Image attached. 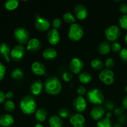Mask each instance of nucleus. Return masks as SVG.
<instances>
[{
	"instance_id": "obj_1",
	"label": "nucleus",
	"mask_w": 127,
	"mask_h": 127,
	"mask_svg": "<svg viewBox=\"0 0 127 127\" xmlns=\"http://www.w3.org/2000/svg\"><path fill=\"white\" fill-rule=\"evenodd\" d=\"M37 103L31 95L23 97L20 101V108L22 112L26 115H31L35 112Z\"/></svg>"
},
{
	"instance_id": "obj_2",
	"label": "nucleus",
	"mask_w": 127,
	"mask_h": 127,
	"mask_svg": "<svg viewBox=\"0 0 127 127\" xmlns=\"http://www.w3.org/2000/svg\"><path fill=\"white\" fill-rule=\"evenodd\" d=\"M45 89L50 95H57L62 91V86L58 78L55 76L49 77L46 79L44 84Z\"/></svg>"
},
{
	"instance_id": "obj_3",
	"label": "nucleus",
	"mask_w": 127,
	"mask_h": 127,
	"mask_svg": "<svg viewBox=\"0 0 127 127\" xmlns=\"http://www.w3.org/2000/svg\"><path fill=\"white\" fill-rule=\"evenodd\" d=\"M86 97L88 100L92 104L100 105L104 102V94L101 91L97 88L92 89L89 91L87 93Z\"/></svg>"
},
{
	"instance_id": "obj_4",
	"label": "nucleus",
	"mask_w": 127,
	"mask_h": 127,
	"mask_svg": "<svg viewBox=\"0 0 127 127\" xmlns=\"http://www.w3.org/2000/svg\"><path fill=\"white\" fill-rule=\"evenodd\" d=\"M84 35V31L80 24L77 23L72 24L69 27L68 35L69 39L76 42L79 40Z\"/></svg>"
},
{
	"instance_id": "obj_5",
	"label": "nucleus",
	"mask_w": 127,
	"mask_h": 127,
	"mask_svg": "<svg viewBox=\"0 0 127 127\" xmlns=\"http://www.w3.org/2000/svg\"><path fill=\"white\" fill-rule=\"evenodd\" d=\"M14 36L20 45L25 44L29 40L30 33L24 27H17L14 31Z\"/></svg>"
},
{
	"instance_id": "obj_6",
	"label": "nucleus",
	"mask_w": 127,
	"mask_h": 127,
	"mask_svg": "<svg viewBox=\"0 0 127 127\" xmlns=\"http://www.w3.org/2000/svg\"><path fill=\"white\" fill-rule=\"evenodd\" d=\"M121 34V31L118 26L112 25L106 29L105 31V37L110 42H114L117 40Z\"/></svg>"
},
{
	"instance_id": "obj_7",
	"label": "nucleus",
	"mask_w": 127,
	"mask_h": 127,
	"mask_svg": "<svg viewBox=\"0 0 127 127\" xmlns=\"http://www.w3.org/2000/svg\"><path fill=\"white\" fill-rule=\"evenodd\" d=\"M99 79L102 82L106 85H110L115 80L114 73L110 69H104L100 71L99 74Z\"/></svg>"
},
{
	"instance_id": "obj_8",
	"label": "nucleus",
	"mask_w": 127,
	"mask_h": 127,
	"mask_svg": "<svg viewBox=\"0 0 127 127\" xmlns=\"http://www.w3.org/2000/svg\"><path fill=\"white\" fill-rule=\"evenodd\" d=\"M36 29L40 32H45L49 29L50 24V22L44 17H41L40 15H36V20L34 24Z\"/></svg>"
},
{
	"instance_id": "obj_9",
	"label": "nucleus",
	"mask_w": 127,
	"mask_h": 127,
	"mask_svg": "<svg viewBox=\"0 0 127 127\" xmlns=\"http://www.w3.org/2000/svg\"><path fill=\"white\" fill-rule=\"evenodd\" d=\"M25 55V48L22 45H17L12 49L11 57L15 62H19L23 59Z\"/></svg>"
},
{
	"instance_id": "obj_10",
	"label": "nucleus",
	"mask_w": 127,
	"mask_h": 127,
	"mask_svg": "<svg viewBox=\"0 0 127 127\" xmlns=\"http://www.w3.org/2000/svg\"><path fill=\"white\" fill-rule=\"evenodd\" d=\"M69 122L73 127H84L85 125V118L81 114L75 113L71 115Z\"/></svg>"
},
{
	"instance_id": "obj_11",
	"label": "nucleus",
	"mask_w": 127,
	"mask_h": 127,
	"mask_svg": "<svg viewBox=\"0 0 127 127\" xmlns=\"http://www.w3.org/2000/svg\"><path fill=\"white\" fill-rule=\"evenodd\" d=\"M69 68L71 71L74 74H78L84 68V63L78 58H74L71 60L69 64Z\"/></svg>"
},
{
	"instance_id": "obj_12",
	"label": "nucleus",
	"mask_w": 127,
	"mask_h": 127,
	"mask_svg": "<svg viewBox=\"0 0 127 127\" xmlns=\"http://www.w3.org/2000/svg\"><path fill=\"white\" fill-rule=\"evenodd\" d=\"M74 109L79 112L84 111L86 109L87 103L84 98L82 96H78L74 99L73 102Z\"/></svg>"
},
{
	"instance_id": "obj_13",
	"label": "nucleus",
	"mask_w": 127,
	"mask_h": 127,
	"mask_svg": "<svg viewBox=\"0 0 127 127\" xmlns=\"http://www.w3.org/2000/svg\"><path fill=\"white\" fill-rule=\"evenodd\" d=\"M47 39L50 43L55 45H57L60 41V35L58 30L55 29L50 30L47 33Z\"/></svg>"
},
{
	"instance_id": "obj_14",
	"label": "nucleus",
	"mask_w": 127,
	"mask_h": 127,
	"mask_svg": "<svg viewBox=\"0 0 127 127\" xmlns=\"http://www.w3.org/2000/svg\"><path fill=\"white\" fill-rule=\"evenodd\" d=\"M74 14L79 20H84L88 17V11L86 7L82 4L76 5L74 7Z\"/></svg>"
},
{
	"instance_id": "obj_15",
	"label": "nucleus",
	"mask_w": 127,
	"mask_h": 127,
	"mask_svg": "<svg viewBox=\"0 0 127 127\" xmlns=\"http://www.w3.org/2000/svg\"><path fill=\"white\" fill-rule=\"evenodd\" d=\"M104 114H105L104 108L100 105H96L94 107L90 112L91 117L95 120H99L102 119Z\"/></svg>"
},
{
	"instance_id": "obj_16",
	"label": "nucleus",
	"mask_w": 127,
	"mask_h": 127,
	"mask_svg": "<svg viewBox=\"0 0 127 127\" xmlns=\"http://www.w3.org/2000/svg\"><path fill=\"white\" fill-rule=\"evenodd\" d=\"M31 69L35 74L38 76H42L45 74V66L42 63L39 62H33L31 66Z\"/></svg>"
},
{
	"instance_id": "obj_17",
	"label": "nucleus",
	"mask_w": 127,
	"mask_h": 127,
	"mask_svg": "<svg viewBox=\"0 0 127 127\" xmlns=\"http://www.w3.org/2000/svg\"><path fill=\"white\" fill-rule=\"evenodd\" d=\"M43 84L40 80H35L32 83L30 88V91L33 95H38L42 93Z\"/></svg>"
},
{
	"instance_id": "obj_18",
	"label": "nucleus",
	"mask_w": 127,
	"mask_h": 127,
	"mask_svg": "<svg viewBox=\"0 0 127 127\" xmlns=\"http://www.w3.org/2000/svg\"><path fill=\"white\" fill-rule=\"evenodd\" d=\"M14 119L10 114H4L0 115V125L3 127H9L14 124Z\"/></svg>"
},
{
	"instance_id": "obj_19",
	"label": "nucleus",
	"mask_w": 127,
	"mask_h": 127,
	"mask_svg": "<svg viewBox=\"0 0 127 127\" xmlns=\"http://www.w3.org/2000/svg\"><path fill=\"white\" fill-rule=\"evenodd\" d=\"M11 48L8 44L6 43H1L0 45V55L1 57L5 58L7 62H10L9 55H11Z\"/></svg>"
},
{
	"instance_id": "obj_20",
	"label": "nucleus",
	"mask_w": 127,
	"mask_h": 127,
	"mask_svg": "<svg viewBox=\"0 0 127 127\" xmlns=\"http://www.w3.org/2000/svg\"><path fill=\"white\" fill-rule=\"evenodd\" d=\"M41 43L38 38H31L27 42V50L32 52H37L40 48Z\"/></svg>"
},
{
	"instance_id": "obj_21",
	"label": "nucleus",
	"mask_w": 127,
	"mask_h": 127,
	"mask_svg": "<svg viewBox=\"0 0 127 127\" xmlns=\"http://www.w3.org/2000/svg\"><path fill=\"white\" fill-rule=\"evenodd\" d=\"M42 56L47 60H52L57 57V51L53 48H47L43 50Z\"/></svg>"
},
{
	"instance_id": "obj_22",
	"label": "nucleus",
	"mask_w": 127,
	"mask_h": 127,
	"mask_svg": "<svg viewBox=\"0 0 127 127\" xmlns=\"http://www.w3.org/2000/svg\"><path fill=\"white\" fill-rule=\"evenodd\" d=\"M48 115V112L45 108H39L35 113V117L39 122H43L46 120Z\"/></svg>"
},
{
	"instance_id": "obj_23",
	"label": "nucleus",
	"mask_w": 127,
	"mask_h": 127,
	"mask_svg": "<svg viewBox=\"0 0 127 127\" xmlns=\"http://www.w3.org/2000/svg\"><path fill=\"white\" fill-rule=\"evenodd\" d=\"M48 124L50 127H63V122L62 119L57 115H52L48 120Z\"/></svg>"
},
{
	"instance_id": "obj_24",
	"label": "nucleus",
	"mask_w": 127,
	"mask_h": 127,
	"mask_svg": "<svg viewBox=\"0 0 127 127\" xmlns=\"http://www.w3.org/2000/svg\"><path fill=\"white\" fill-rule=\"evenodd\" d=\"M110 115L111 114L109 112L107 114L106 117L102 118L100 120H98L97 123V127H112V123L110 120Z\"/></svg>"
},
{
	"instance_id": "obj_25",
	"label": "nucleus",
	"mask_w": 127,
	"mask_h": 127,
	"mask_svg": "<svg viewBox=\"0 0 127 127\" xmlns=\"http://www.w3.org/2000/svg\"><path fill=\"white\" fill-rule=\"evenodd\" d=\"M111 45L107 42H103L98 47V52L101 55H107L110 52Z\"/></svg>"
},
{
	"instance_id": "obj_26",
	"label": "nucleus",
	"mask_w": 127,
	"mask_h": 127,
	"mask_svg": "<svg viewBox=\"0 0 127 127\" xmlns=\"http://www.w3.org/2000/svg\"><path fill=\"white\" fill-rule=\"evenodd\" d=\"M78 79L79 81L81 83L87 84V83H90L93 79V76L91 74L88 72H83L80 73L78 76Z\"/></svg>"
},
{
	"instance_id": "obj_27",
	"label": "nucleus",
	"mask_w": 127,
	"mask_h": 127,
	"mask_svg": "<svg viewBox=\"0 0 127 127\" xmlns=\"http://www.w3.org/2000/svg\"><path fill=\"white\" fill-rule=\"evenodd\" d=\"M19 1L17 0H7L4 2V7L9 11L14 10L18 7Z\"/></svg>"
},
{
	"instance_id": "obj_28",
	"label": "nucleus",
	"mask_w": 127,
	"mask_h": 127,
	"mask_svg": "<svg viewBox=\"0 0 127 127\" xmlns=\"http://www.w3.org/2000/svg\"><path fill=\"white\" fill-rule=\"evenodd\" d=\"M24 76V72L20 68H15L11 73V77L15 80H20Z\"/></svg>"
},
{
	"instance_id": "obj_29",
	"label": "nucleus",
	"mask_w": 127,
	"mask_h": 127,
	"mask_svg": "<svg viewBox=\"0 0 127 127\" xmlns=\"http://www.w3.org/2000/svg\"><path fill=\"white\" fill-rule=\"evenodd\" d=\"M91 66L95 70H101L104 67V63L102 61L100 60V59H94L92 60Z\"/></svg>"
},
{
	"instance_id": "obj_30",
	"label": "nucleus",
	"mask_w": 127,
	"mask_h": 127,
	"mask_svg": "<svg viewBox=\"0 0 127 127\" xmlns=\"http://www.w3.org/2000/svg\"><path fill=\"white\" fill-rule=\"evenodd\" d=\"M63 19L64 22L69 24H74V22L76 21L75 17L74 16V15L69 12H66L63 15Z\"/></svg>"
},
{
	"instance_id": "obj_31",
	"label": "nucleus",
	"mask_w": 127,
	"mask_h": 127,
	"mask_svg": "<svg viewBox=\"0 0 127 127\" xmlns=\"http://www.w3.org/2000/svg\"><path fill=\"white\" fill-rule=\"evenodd\" d=\"M4 107L7 112H12L15 110V104L12 100H8L6 101L4 104Z\"/></svg>"
},
{
	"instance_id": "obj_32",
	"label": "nucleus",
	"mask_w": 127,
	"mask_h": 127,
	"mask_svg": "<svg viewBox=\"0 0 127 127\" xmlns=\"http://www.w3.org/2000/svg\"><path fill=\"white\" fill-rule=\"evenodd\" d=\"M58 115L60 118H63V119H67L68 117H70L71 114L70 112L66 108H61L59 110H58Z\"/></svg>"
},
{
	"instance_id": "obj_33",
	"label": "nucleus",
	"mask_w": 127,
	"mask_h": 127,
	"mask_svg": "<svg viewBox=\"0 0 127 127\" xmlns=\"http://www.w3.org/2000/svg\"><path fill=\"white\" fill-rule=\"evenodd\" d=\"M119 24L122 29L127 30V15L124 14L120 17L119 19Z\"/></svg>"
},
{
	"instance_id": "obj_34",
	"label": "nucleus",
	"mask_w": 127,
	"mask_h": 127,
	"mask_svg": "<svg viewBox=\"0 0 127 127\" xmlns=\"http://www.w3.org/2000/svg\"><path fill=\"white\" fill-rule=\"evenodd\" d=\"M111 50L115 53H119L122 50V46L120 43L119 42H113L111 45Z\"/></svg>"
},
{
	"instance_id": "obj_35",
	"label": "nucleus",
	"mask_w": 127,
	"mask_h": 127,
	"mask_svg": "<svg viewBox=\"0 0 127 127\" xmlns=\"http://www.w3.org/2000/svg\"><path fill=\"white\" fill-rule=\"evenodd\" d=\"M52 25H53V27L55 29H58L60 28L62 25V19L60 18H55V19H53V22H52Z\"/></svg>"
},
{
	"instance_id": "obj_36",
	"label": "nucleus",
	"mask_w": 127,
	"mask_h": 127,
	"mask_svg": "<svg viewBox=\"0 0 127 127\" xmlns=\"http://www.w3.org/2000/svg\"><path fill=\"white\" fill-rule=\"evenodd\" d=\"M73 78V74L69 72H64L62 74V79L65 82H69Z\"/></svg>"
},
{
	"instance_id": "obj_37",
	"label": "nucleus",
	"mask_w": 127,
	"mask_h": 127,
	"mask_svg": "<svg viewBox=\"0 0 127 127\" xmlns=\"http://www.w3.org/2000/svg\"><path fill=\"white\" fill-rule=\"evenodd\" d=\"M114 64H115V62H114V59L112 58H107L105 62V65L107 68V69H110L114 67Z\"/></svg>"
},
{
	"instance_id": "obj_38",
	"label": "nucleus",
	"mask_w": 127,
	"mask_h": 127,
	"mask_svg": "<svg viewBox=\"0 0 127 127\" xmlns=\"http://www.w3.org/2000/svg\"><path fill=\"white\" fill-rule=\"evenodd\" d=\"M6 66L0 62V81L2 80L3 78H4L5 74H6Z\"/></svg>"
},
{
	"instance_id": "obj_39",
	"label": "nucleus",
	"mask_w": 127,
	"mask_h": 127,
	"mask_svg": "<svg viewBox=\"0 0 127 127\" xmlns=\"http://www.w3.org/2000/svg\"><path fill=\"white\" fill-rule=\"evenodd\" d=\"M77 93L78 94L79 96L83 97V95H85L86 93V88L84 86H79L77 88Z\"/></svg>"
},
{
	"instance_id": "obj_40",
	"label": "nucleus",
	"mask_w": 127,
	"mask_h": 127,
	"mask_svg": "<svg viewBox=\"0 0 127 127\" xmlns=\"http://www.w3.org/2000/svg\"><path fill=\"white\" fill-rule=\"evenodd\" d=\"M120 57L123 61L127 62V48L122 49L120 52Z\"/></svg>"
},
{
	"instance_id": "obj_41",
	"label": "nucleus",
	"mask_w": 127,
	"mask_h": 127,
	"mask_svg": "<svg viewBox=\"0 0 127 127\" xmlns=\"http://www.w3.org/2000/svg\"><path fill=\"white\" fill-rule=\"evenodd\" d=\"M105 109H107V110L111 111L114 109L115 105L112 101H107L105 104Z\"/></svg>"
},
{
	"instance_id": "obj_42",
	"label": "nucleus",
	"mask_w": 127,
	"mask_h": 127,
	"mask_svg": "<svg viewBox=\"0 0 127 127\" xmlns=\"http://www.w3.org/2000/svg\"><path fill=\"white\" fill-rule=\"evenodd\" d=\"M117 121L119 122V124H120V125L121 124H125L127 122V116L125 115H124V114H123L122 115L118 117Z\"/></svg>"
},
{
	"instance_id": "obj_43",
	"label": "nucleus",
	"mask_w": 127,
	"mask_h": 127,
	"mask_svg": "<svg viewBox=\"0 0 127 127\" xmlns=\"http://www.w3.org/2000/svg\"><path fill=\"white\" fill-rule=\"evenodd\" d=\"M120 11L123 14L127 13V4L122 3L120 4V7H119Z\"/></svg>"
},
{
	"instance_id": "obj_44",
	"label": "nucleus",
	"mask_w": 127,
	"mask_h": 127,
	"mask_svg": "<svg viewBox=\"0 0 127 127\" xmlns=\"http://www.w3.org/2000/svg\"><path fill=\"white\" fill-rule=\"evenodd\" d=\"M114 113H115V115L118 117H120L124 114V109L122 107H119L117 108L114 110Z\"/></svg>"
},
{
	"instance_id": "obj_45",
	"label": "nucleus",
	"mask_w": 127,
	"mask_h": 127,
	"mask_svg": "<svg viewBox=\"0 0 127 127\" xmlns=\"http://www.w3.org/2000/svg\"><path fill=\"white\" fill-rule=\"evenodd\" d=\"M5 99H6V96H5V94L0 90V104L3 103L4 102Z\"/></svg>"
},
{
	"instance_id": "obj_46",
	"label": "nucleus",
	"mask_w": 127,
	"mask_h": 127,
	"mask_svg": "<svg viewBox=\"0 0 127 127\" xmlns=\"http://www.w3.org/2000/svg\"><path fill=\"white\" fill-rule=\"evenodd\" d=\"M122 108L125 110H127V95L124 97L122 100Z\"/></svg>"
},
{
	"instance_id": "obj_47",
	"label": "nucleus",
	"mask_w": 127,
	"mask_h": 127,
	"mask_svg": "<svg viewBox=\"0 0 127 127\" xmlns=\"http://www.w3.org/2000/svg\"><path fill=\"white\" fill-rule=\"evenodd\" d=\"M5 96H6V98H7V99H11L14 97V94L12 92L9 91V92H7V93L5 94Z\"/></svg>"
},
{
	"instance_id": "obj_48",
	"label": "nucleus",
	"mask_w": 127,
	"mask_h": 127,
	"mask_svg": "<svg viewBox=\"0 0 127 127\" xmlns=\"http://www.w3.org/2000/svg\"><path fill=\"white\" fill-rule=\"evenodd\" d=\"M112 127H122V125H120V124H119V123H117V124H114V126H113Z\"/></svg>"
},
{
	"instance_id": "obj_49",
	"label": "nucleus",
	"mask_w": 127,
	"mask_h": 127,
	"mask_svg": "<svg viewBox=\"0 0 127 127\" xmlns=\"http://www.w3.org/2000/svg\"><path fill=\"white\" fill-rule=\"evenodd\" d=\"M33 127H43V126L41 124H39V123H38V124H35Z\"/></svg>"
},
{
	"instance_id": "obj_50",
	"label": "nucleus",
	"mask_w": 127,
	"mask_h": 127,
	"mask_svg": "<svg viewBox=\"0 0 127 127\" xmlns=\"http://www.w3.org/2000/svg\"><path fill=\"white\" fill-rule=\"evenodd\" d=\"M125 43H126V44L127 45V33L125 35Z\"/></svg>"
},
{
	"instance_id": "obj_51",
	"label": "nucleus",
	"mask_w": 127,
	"mask_h": 127,
	"mask_svg": "<svg viewBox=\"0 0 127 127\" xmlns=\"http://www.w3.org/2000/svg\"><path fill=\"white\" fill-rule=\"evenodd\" d=\"M125 91H126L127 93V86L126 87H125Z\"/></svg>"
}]
</instances>
